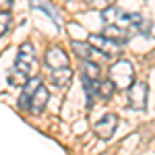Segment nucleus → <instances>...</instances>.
Wrapping results in <instances>:
<instances>
[{
	"mask_svg": "<svg viewBox=\"0 0 155 155\" xmlns=\"http://www.w3.org/2000/svg\"><path fill=\"white\" fill-rule=\"evenodd\" d=\"M116 126H118V116L116 114H106L101 120H97L93 124V132L101 141H110L116 132Z\"/></svg>",
	"mask_w": 155,
	"mask_h": 155,
	"instance_id": "9",
	"label": "nucleus"
},
{
	"mask_svg": "<svg viewBox=\"0 0 155 155\" xmlns=\"http://www.w3.org/2000/svg\"><path fill=\"white\" fill-rule=\"evenodd\" d=\"M44 62L50 71H60V68H68V56L66 52L60 48V46H50L46 50V56H44Z\"/></svg>",
	"mask_w": 155,
	"mask_h": 155,
	"instance_id": "8",
	"label": "nucleus"
},
{
	"mask_svg": "<svg viewBox=\"0 0 155 155\" xmlns=\"http://www.w3.org/2000/svg\"><path fill=\"white\" fill-rule=\"evenodd\" d=\"M83 85H85V91L89 95V101L93 99H101V101H107L112 93H114V85L110 83V79H101V77H83Z\"/></svg>",
	"mask_w": 155,
	"mask_h": 155,
	"instance_id": "5",
	"label": "nucleus"
},
{
	"mask_svg": "<svg viewBox=\"0 0 155 155\" xmlns=\"http://www.w3.org/2000/svg\"><path fill=\"white\" fill-rule=\"evenodd\" d=\"M110 83L114 85V89H126L134 81V66L128 60L120 58L110 66Z\"/></svg>",
	"mask_w": 155,
	"mask_h": 155,
	"instance_id": "4",
	"label": "nucleus"
},
{
	"mask_svg": "<svg viewBox=\"0 0 155 155\" xmlns=\"http://www.w3.org/2000/svg\"><path fill=\"white\" fill-rule=\"evenodd\" d=\"M50 99L48 89L44 87L39 77H29L23 85V93L19 97V107L31 114H39L44 112V107Z\"/></svg>",
	"mask_w": 155,
	"mask_h": 155,
	"instance_id": "3",
	"label": "nucleus"
},
{
	"mask_svg": "<svg viewBox=\"0 0 155 155\" xmlns=\"http://www.w3.org/2000/svg\"><path fill=\"white\" fill-rule=\"evenodd\" d=\"M72 44V50H74V54L79 56L81 60H89V62H95L97 56H101L99 52H97L89 41L87 44H83V41H71Z\"/></svg>",
	"mask_w": 155,
	"mask_h": 155,
	"instance_id": "10",
	"label": "nucleus"
},
{
	"mask_svg": "<svg viewBox=\"0 0 155 155\" xmlns=\"http://www.w3.org/2000/svg\"><path fill=\"white\" fill-rule=\"evenodd\" d=\"M37 71V52L31 41H25L17 50V60L11 72V85H25L29 77H33Z\"/></svg>",
	"mask_w": 155,
	"mask_h": 155,
	"instance_id": "2",
	"label": "nucleus"
},
{
	"mask_svg": "<svg viewBox=\"0 0 155 155\" xmlns=\"http://www.w3.org/2000/svg\"><path fill=\"white\" fill-rule=\"evenodd\" d=\"M128 106L130 110L143 112L147 107V97H149V87L145 81H132L128 87Z\"/></svg>",
	"mask_w": 155,
	"mask_h": 155,
	"instance_id": "7",
	"label": "nucleus"
},
{
	"mask_svg": "<svg viewBox=\"0 0 155 155\" xmlns=\"http://www.w3.org/2000/svg\"><path fill=\"white\" fill-rule=\"evenodd\" d=\"M11 25H12L11 12H8V11H0V37L4 35V33H8Z\"/></svg>",
	"mask_w": 155,
	"mask_h": 155,
	"instance_id": "12",
	"label": "nucleus"
},
{
	"mask_svg": "<svg viewBox=\"0 0 155 155\" xmlns=\"http://www.w3.org/2000/svg\"><path fill=\"white\" fill-rule=\"evenodd\" d=\"M87 41H89L104 58H120V54H122V41L112 39V37L104 35V33H93V35H89Z\"/></svg>",
	"mask_w": 155,
	"mask_h": 155,
	"instance_id": "6",
	"label": "nucleus"
},
{
	"mask_svg": "<svg viewBox=\"0 0 155 155\" xmlns=\"http://www.w3.org/2000/svg\"><path fill=\"white\" fill-rule=\"evenodd\" d=\"M101 21L106 23V31L104 35L118 39V41H126L128 37H132L139 27H141V15L137 12H126L122 8L110 6L106 11H101Z\"/></svg>",
	"mask_w": 155,
	"mask_h": 155,
	"instance_id": "1",
	"label": "nucleus"
},
{
	"mask_svg": "<svg viewBox=\"0 0 155 155\" xmlns=\"http://www.w3.org/2000/svg\"><path fill=\"white\" fill-rule=\"evenodd\" d=\"M50 79H52V83L56 85V87H66V85L72 81L71 66H68V68H60V71H52Z\"/></svg>",
	"mask_w": 155,
	"mask_h": 155,
	"instance_id": "11",
	"label": "nucleus"
}]
</instances>
